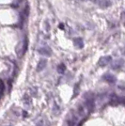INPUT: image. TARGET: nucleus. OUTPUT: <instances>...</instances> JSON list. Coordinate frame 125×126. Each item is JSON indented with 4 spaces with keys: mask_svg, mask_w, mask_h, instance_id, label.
Returning a JSON list of instances; mask_svg holds the SVG:
<instances>
[{
    "mask_svg": "<svg viewBox=\"0 0 125 126\" xmlns=\"http://www.w3.org/2000/svg\"><path fill=\"white\" fill-rule=\"evenodd\" d=\"M110 60H111L110 57H104V58H102L100 59L99 64L101 66H105V65H107L110 62Z\"/></svg>",
    "mask_w": 125,
    "mask_h": 126,
    "instance_id": "1",
    "label": "nucleus"
},
{
    "mask_svg": "<svg viewBox=\"0 0 125 126\" xmlns=\"http://www.w3.org/2000/svg\"><path fill=\"white\" fill-rule=\"evenodd\" d=\"M46 60L45 59H41L40 60V62H39V64H38V67H37V71L38 72H41L42 69L45 68V66H46Z\"/></svg>",
    "mask_w": 125,
    "mask_h": 126,
    "instance_id": "2",
    "label": "nucleus"
},
{
    "mask_svg": "<svg viewBox=\"0 0 125 126\" xmlns=\"http://www.w3.org/2000/svg\"><path fill=\"white\" fill-rule=\"evenodd\" d=\"M104 79L105 80H107L108 82H110V83H112V82H115V77L114 76H112V75H109V74H106L105 76H104Z\"/></svg>",
    "mask_w": 125,
    "mask_h": 126,
    "instance_id": "3",
    "label": "nucleus"
},
{
    "mask_svg": "<svg viewBox=\"0 0 125 126\" xmlns=\"http://www.w3.org/2000/svg\"><path fill=\"white\" fill-rule=\"evenodd\" d=\"M74 43H75L76 45H78L79 47H82V46H83V42H82L81 39H75V40H74Z\"/></svg>",
    "mask_w": 125,
    "mask_h": 126,
    "instance_id": "4",
    "label": "nucleus"
},
{
    "mask_svg": "<svg viewBox=\"0 0 125 126\" xmlns=\"http://www.w3.org/2000/svg\"><path fill=\"white\" fill-rule=\"evenodd\" d=\"M40 52H41V54H42V55H45V56H50L51 54H50V51L49 50H47V49H41L40 50Z\"/></svg>",
    "mask_w": 125,
    "mask_h": 126,
    "instance_id": "5",
    "label": "nucleus"
},
{
    "mask_svg": "<svg viewBox=\"0 0 125 126\" xmlns=\"http://www.w3.org/2000/svg\"><path fill=\"white\" fill-rule=\"evenodd\" d=\"M63 71H64V69H63V66H60V67H59V69H58V72H59V73H62Z\"/></svg>",
    "mask_w": 125,
    "mask_h": 126,
    "instance_id": "6",
    "label": "nucleus"
}]
</instances>
